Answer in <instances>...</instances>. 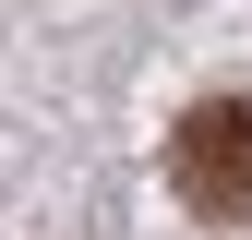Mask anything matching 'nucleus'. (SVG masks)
Segmentation results:
<instances>
[{
	"label": "nucleus",
	"instance_id": "obj_1",
	"mask_svg": "<svg viewBox=\"0 0 252 240\" xmlns=\"http://www.w3.org/2000/svg\"><path fill=\"white\" fill-rule=\"evenodd\" d=\"M168 180H180V204L216 228H240L252 216V96H204V108H180V132H168Z\"/></svg>",
	"mask_w": 252,
	"mask_h": 240
}]
</instances>
